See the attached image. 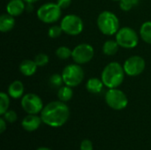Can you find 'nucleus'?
Segmentation results:
<instances>
[{
	"label": "nucleus",
	"mask_w": 151,
	"mask_h": 150,
	"mask_svg": "<svg viewBox=\"0 0 151 150\" xmlns=\"http://www.w3.org/2000/svg\"><path fill=\"white\" fill-rule=\"evenodd\" d=\"M2 117L5 119L7 123H14L18 118L17 113L14 111H9V110Z\"/></svg>",
	"instance_id": "nucleus-27"
},
{
	"label": "nucleus",
	"mask_w": 151,
	"mask_h": 150,
	"mask_svg": "<svg viewBox=\"0 0 151 150\" xmlns=\"http://www.w3.org/2000/svg\"><path fill=\"white\" fill-rule=\"evenodd\" d=\"M119 45L116 40H107L103 45V52L106 56H113L119 50Z\"/></svg>",
	"instance_id": "nucleus-18"
},
{
	"label": "nucleus",
	"mask_w": 151,
	"mask_h": 150,
	"mask_svg": "<svg viewBox=\"0 0 151 150\" xmlns=\"http://www.w3.org/2000/svg\"><path fill=\"white\" fill-rule=\"evenodd\" d=\"M145 67L146 63L144 58L136 55L128 57L123 65L126 74L130 77H135L142 74L145 70Z\"/></svg>",
	"instance_id": "nucleus-11"
},
{
	"label": "nucleus",
	"mask_w": 151,
	"mask_h": 150,
	"mask_svg": "<svg viewBox=\"0 0 151 150\" xmlns=\"http://www.w3.org/2000/svg\"><path fill=\"white\" fill-rule=\"evenodd\" d=\"M70 110L65 103L62 101H53L46 104L42 112V123L50 127H60L69 119Z\"/></svg>",
	"instance_id": "nucleus-1"
},
{
	"label": "nucleus",
	"mask_w": 151,
	"mask_h": 150,
	"mask_svg": "<svg viewBox=\"0 0 151 150\" xmlns=\"http://www.w3.org/2000/svg\"><path fill=\"white\" fill-rule=\"evenodd\" d=\"M139 1L140 0H121L119 2L120 9L125 11H128L132 10L134 7H135L136 5H138Z\"/></svg>",
	"instance_id": "nucleus-24"
},
{
	"label": "nucleus",
	"mask_w": 151,
	"mask_h": 150,
	"mask_svg": "<svg viewBox=\"0 0 151 150\" xmlns=\"http://www.w3.org/2000/svg\"><path fill=\"white\" fill-rule=\"evenodd\" d=\"M112 1H119V2H120L121 0H112Z\"/></svg>",
	"instance_id": "nucleus-33"
},
{
	"label": "nucleus",
	"mask_w": 151,
	"mask_h": 150,
	"mask_svg": "<svg viewBox=\"0 0 151 150\" xmlns=\"http://www.w3.org/2000/svg\"><path fill=\"white\" fill-rule=\"evenodd\" d=\"M96 24L100 32L108 36L116 34L120 28L119 18L115 13L110 11H102L97 17Z\"/></svg>",
	"instance_id": "nucleus-3"
},
{
	"label": "nucleus",
	"mask_w": 151,
	"mask_h": 150,
	"mask_svg": "<svg viewBox=\"0 0 151 150\" xmlns=\"http://www.w3.org/2000/svg\"><path fill=\"white\" fill-rule=\"evenodd\" d=\"M37 67L38 66L35 64V60L25 59L19 64V72H21V74H23L26 77H30L36 72Z\"/></svg>",
	"instance_id": "nucleus-14"
},
{
	"label": "nucleus",
	"mask_w": 151,
	"mask_h": 150,
	"mask_svg": "<svg viewBox=\"0 0 151 150\" xmlns=\"http://www.w3.org/2000/svg\"><path fill=\"white\" fill-rule=\"evenodd\" d=\"M72 53H73V50H71L70 48H68L66 46H61V47L58 48L56 50L57 57L61 60H66V59L72 57Z\"/></svg>",
	"instance_id": "nucleus-22"
},
{
	"label": "nucleus",
	"mask_w": 151,
	"mask_h": 150,
	"mask_svg": "<svg viewBox=\"0 0 151 150\" xmlns=\"http://www.w3.org/2000/svg\"><path fill=\"white\" fill-rule=\"evenodd\" d=\"M104 84L102 80V79H98L96 77L94 78H90L88 80L87 83H86V88L87 90L91 93V94H99L102 92L103 88H104Z\"/></svg>",
	"instance_id": "nucleus-17"
},
{
	"label": "nucleus",
	"mask_w": 151,
	"mask_h": 150,
	"mask_svg": "<svg viewBox=\"0 0 151 150\" xmlns=\"http://www.w3.org/2000/svg\"><path fill=\"white\" fill-rule=\"evenodd\" d=\"M61 75L65 85L71 88H75L83 81L85 73L81 65L75 63L66 65L63 69Z\"/></svg>",
	"instance_id": "nucleus-5"
},
{
	"label": "nucleus",
	"mask_w": 151,
	"mask_h": 150,
	"mask_svg": "<svg viewBox=\"0 0 151 150\" xmlns=\"http://www.w3.org/2000/svg\"><path fill=\"white\" fill-rule=\"evenodd\" d=\"M27 4H35V2L39 1V0H24Z\"/></svg>",
	"instance_id": "nucleus-31"
},
{
	"label": "nucleus",
	"mask_w": 151,
	"mask_h": 150,
	"mask_svg": "<svg viewBox=\"0 0 151 150\" xmlns=\"http://www.w3.org/2000/svg\"><path fill=\"white\" fill-rule=\"evenodd\" d=\"M105 103L107 105L115 110H124L128 104V99L127 95L119 88H109L105 94Z\"/></svg>",
	"instance_id": "nucleus-8"
},
{
	"label": "nucleus",
	"mask_w": 151,
	"mask_h": 150,
	"mask_svg": "<svg viewBox=\"0 0 151 150\" xmlns=\"http://www.w3.org/2000/svg\"><path fill=\"white\" fill-rule=\"evenodd\" d=\"M36 150H51V149H49V148H46V147H41V148L37 149Z\"/></svg>",
	"instance_id": "nucleus-32"
},
{
	"label": "nucleus",
	"mask_w": 151,
	"mask_h": 150,
	"mask_svg": "<svg viewBox=\"0 0 151 150\" xmlns=\"http://www.w3.org/2000/svg\"><path fill=\"white\" fill-rule=\"evenodd\" d=\"M63 30H62V27L61 26H58V25H53L51 26L49 30H48V35L50 38H52V39H55V38H58L59 37L61 34H62Z\"/></svg>",
	"instance_id": "nucleus-25"
},
{
	"label": "nucleus",
	"mask_w": 151,
	"mask_h": 150,
	"mask_svg": "<svg viewBox=\"0 0 151 150\" xmlns=\"http://www.w3.org/2000/svg\"><path fill=\"white\" fill-rule=\"evenodd\" d=\"M26 10V2L24 0H9L6 4V12L13 17L21 15Z\"/></svg>",
	"instance_id": "nucleus-13"
},
{
	"label": "nucleus",
	"mask_w": 151,
	"mask_h": 150,
	"mask_svg": "<svg viewBox=\"0 0 151 150\" xmlns=\"http://www.w3.org/2000/svg\"><path fill=\"white\" fill-rule=\"evenodd\" d=\"M126 72L123 66L118 62H111L104 68L101 79L108 88H118L124 81Z\"/></svg>",
	"instance_id": "nucleus-2"
},
{
	"label": "nucleus",
	"mask_w": 151,
	"mask_h": 150,
	"mask_svg": "<svg viewBox=\"0 0 151 150\" xmlns=\"http://www.w3.org/2000/svg\"><path fill=\"white\" fill-rule=\"evenodd\" d=\"M10 97L13 99L22 98L24 95V85L20 80L12 81L8 87V93Z\"/></svg>",
	"instance_id": "nucleus-15"
},
{
	"label": "nucleus",
	"mask_w": 151,
	"mask_h": 150,
	"mask_svg": "<svg viewBox=\"0 0 151 150\" xmlns=\"http://www.w3.org/2000/svg\"><path fill=\"white\" fill-rule=\"evenodd\" d=\"M140 35L143 42L151 44V21H145L141 26Z\"/></svg>",
	"instance_id": "nucleus-20"
},
{
	"label": "nucleus",
	"mask_w": 151,
	"mask_h": 150,
	"mask_svg": "<svg viewBox=\"0 0 151 150\" xmlns=\"http://www.w3.org/2000/svg\"><path fill=\"white\" fill-rule=\"evenodd\" d=\"M115 40L121 48L134 49L138 45L139 36L132 27H124L119 28V30L117 32Z\"/></svg>",
	"instance_id": "nucleus-6"
},
{
	"label": "nucleus",
	"mask_w": 151,
	"mask_h": 150,
	"mask_svg": "<svg viewBox=\"0 0 151 150\" xmlns=\"http://www.w3.org/2000/svg\"><path fill=\"white\" fill-rule=\"evenodd\" d=\"M10 106V96L4 92L0 93V115L3 116L9 109Z\"/></svg>",
	"instance_id": "nucleus-21"
},
{
	"label": "nucleus",
	"mask_w": 151,
	"mask_h": 150,
	"mask_svg": "<svg viewBox=\"0 0 151 150\" xmlns=\"http://www.w3.org/2000/svg\"><path fill=\"white\" fill-rule=\"evenodd\" d=\"M6 121H5V119L2 117L1 118H0V133H3L4 131H5V129H6V127H7V126H6Z\"/></svg>",
	"instance_id": "nucleus-30"
},
{
	"label": "nucleus",
	"mask_w": 151,
	"mask_h": 150,
	"mask_svg": "<svg viewBox=\"0 0 151 150\" xmlns=\"http://www.w3.org/2000/svg\"><path fill=\"white\" fill-rule=\"evenodd\" d=\"M34 60H35V62L38 67L45 66L46 65H48V63L50 61L48 55H46L45 53H39L38 55H36L35 57Z\"/></svg>",
	"instance_id": "nucleus-26"
},
{
	"label": "nucleus",
	"mask_w": 151,
	"mask_h": 150,
	"mask_svg": "<svg viewBox=\"0 0 151 150\" xmlns=\"http://www.w3.org/2000/svg\"><path fill=\"white\" fill-rule=\"evenodd\" d=\"M42 122V118L37 116V114H28L23 118L21 126L25 131L34 132L40 127Z\"/></svg>",
	"instance_id": "nucleus-12"
},
{
	"label": "nucleus",
	"mask_w": 151,
	"mask_h": 150,
	"mask_svg": "<svg viewBox=\"0 0 151 150\" xmlns=\"http://www.w3.org/2000/svg\"><path fill=\"white\" fill-rule=\"evenodd\" d=\"M21 107L27 114H38L42 112L44 106L39 95L34 93H28L22 96Z\"/></svg>",
	"instance_id": "nucleus-10"
},
{
	"label": "nucleus",
	"mask_w": 151,
	"mask_h": 150,
	"mask_svg": "<svg viewBox=\"0 0 151 150\" xmlns=\"http://www.w3.org/2000/svg\"><path fill=\"white\" fill-rule=\"evenodd\" d=\"M15 26V19L9 13H3L0 16V31L2 33H7L12 30Z\"/></svg>",
	"instance_id": "nucleus-16"
},
{
	"label": "nucleus",
	"mask_w": 151,
	"mask_h": 150,
	"mask_svg": "<svg viewBox=\"0 0 151 150\" xmlns=\"http://www.w3.org/2000/svg\"><path fill=\"white\" fill-rule=\"evenodd\" d=\"M60 26L65 34L72 36L80 34L84 28V24L82 19L75 14H67L65 15L61 22Z\"/></svg>",
	"instance_id": "nucleus-7"
},
{
	"label": "nucleus",
	"mask_w": 151,
	"mask_h": 150,
	"mask_svg": "<svg viewBox=\"0 0 151 150\" xmlns=\"http://www.w3.org/2000/svg\"><path fill=\"white\" fill-rule=\"evenodd\" d=\"M81 150H93V143L89 140H83L81 143Z\"/></svg>",
	"instance_id": "nucleus-28"
},
{
	"label": "nucleus",
	"mask_w": 151,
	"mask_h": 150,
	"mask_svg": "<svg viewBox=\"0 0 151 150\" xmlns=\"http://www.w3.org/2000/svg\"><path fill=\"white\" fill-rule=\"evenodd\" d=\"M62 14V9L57 3H46L41 5L36 15L39 20L45 24H53L57 22Z\"/></svg>",
	"instance_id": "nucleus-4"
},
{
	"label": "nucleus",
	"mask_w": 151,
	"mask_h": 150,
	"mask_svg": "<svg viewBox=\"0 0 151 150\" xmlns=\"http://www.w3.org/2000/svg\"><path fill=\"white\" fill-rule=\"evenodd\" d=\"M57 4L59 5V7L64 10L68 8L71 4H72V0H57Z\"/></svg>",
	"instance_id": "nucleus-29"
},
{
	"label": "nucleus",
	"mask_w": 151,
	"mask_h": 150,
	"mask_svg": "<svg viewBox=\"0 0 151 150\" xmlns=\"http://www.w3.org/2000/svg\"><path fill=\"white\" fill-rule=\"evenodd\" d=\"M72 88H73L66 86V85L60 87L58 88V97L59 101H62L64 103L70 101L73 95V92Z\"/></svg>",
	"instance_id": "nucleus-19"
},
{
	"label": "nucleus",
	"mask_w": 151,
	"mask_h": 150,
	"mask_svg": "<svg viewBox=\"0 0 151 150\" xmlns=\"http://www.w3.org/2000/svg\"><path fill=\"white\" fill-rule=\"evenodd\" d=\"M49 82H50V85L52 88H59L60 87H62V85H63V83H64V80H63L62 75L58 74V73H54V74H52V75L50 77Z\"/></svg>",
	"instance_id": "nucleus-23"
},
{
	"label": "nucleus",
	"mask_w": 151,
	"mask_h": 150,
	"mask_svg": "<svg viewBox=\"0 0 151 150\" xmlns=\"http://www.w3.org/2000/svg\"><path fill=\"white\" fill-rule=\"evenodd\" d=\"M95 55L94 48L88 43H81L74 47L72 58L78 65H84L90 62Z\"/></svg>",
	"instance_id": "nucleus-9"
}]
</instances>
